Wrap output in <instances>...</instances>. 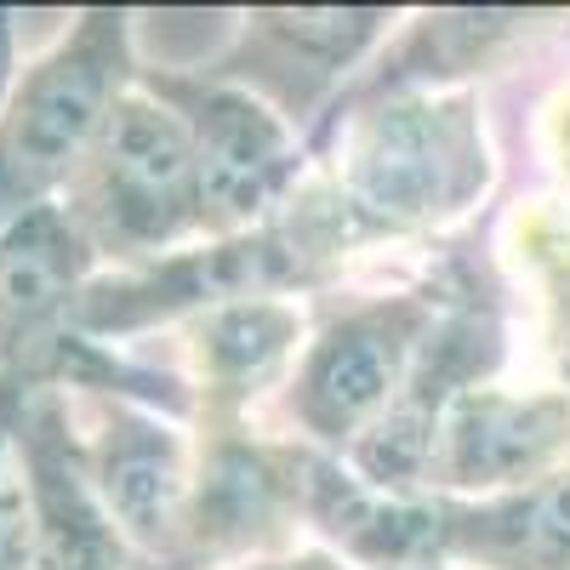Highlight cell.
Segmentation results:
<instances>
[{"label":"cell","mask_w":570,"mask_h":570,"mask_svg":"<svg viewBox=\"0 0 570 570\" xmlns=\"http://www.w3.org/2000/svg\"><path fill=\"white\" fill-rule=\"evenodd\" d=\"M337 166L314 188L348 252L371 240L440 234L468 217L491 188V142L468 91H400L360 109H337Z\"/></svg>","instance_id":"1"},{"label":"cell","mask_w":570,"mask_h":570,"mask_svg":"<svg viewBox=\"0 0 570 570\" xmlns=\"http://www.w3.org/2000/svg\"><path fill=\"white\" fill-rule=\"evenodd\" d=\"M98 252L63 206H40L0 228V405L29 394H120L171 400L160 376L137 371L80 331V297Z\"/></svg>","instance_id":"2"},{"label":"cell","mask_w":570,"mask_h":570,"mask_svg":"<svg viewBox=\"0 0 570 570\" xmlns=\"http://www.w3.org/2000/svg\"><path fill=\"white\" fill-rule=\"evenodd\" d=\"M131 86V18L109 7L80 12L52 52L12 80L0 104V228L40 206H63Z\"/></svg>","instance_id":"3"},{"label":"cell","mask_w":570,"mask_h":570,"mask_svg":"<svg viewBox=\"0 0 570 570\" xmlns=\"http://www.w3.org/2000/svg\"><path fill=\"white\" fill-rule=\"evenodd\" d=\"M63 212L91 252L126 268H149L171 257L177 240L200 234L195 142L155 91L131 86L115 104L98 149L69 183Z\"/></svg>","instance_id":"4"},{"label":"cell","mask_w":570,"mask_h":570,"mask_svg":"<svg viewBox=\"0 0 570 570\" xmlns=\"http://www.w3.org/2000/svg\"><path fill=\"white\" fill-rule=\"evenodd\" d=\"M137 86L183 120L195 142L200 171V234L228 240L297 200L303 183V142L292 120L274 115L246 86H228L217 75H155L137 69Z\"/></svg>","instance_id":"5"},{"label":"cell","mask_w":570,"mask_h":570,"mask_svg":"<svg viewBox=\"0 0 570 570\" xmlns=\"http://www.w3.org/2000/svg\"><path fill=\"white\" fill-rule=\"evenodd\" d=\"M440 303L445 292L434 274L416 292L365 297L331 320L292 365V389H285V405H292L303 440L348 456L405 389V371L422 337L434 331Z\"/></svg>","instance_id":"6"},{"label":"cell","mask_w":570,"mask_h":570,"mask_svg":"<svg viewBox=\"0 0 570 570\" xmlns=\"http://www.w3.org/2000/svg\"><path fill=\"white\" fill-rule=\"evenodd\" d=\"M69 440L80 456L86 485L98 491L115 531L137 559L183 570L188 564V508H195V451L177 428L137 400L80 394L69 405Z\"/></svg>","instance_id":"7"},{"label":"cell","mask_w":570,"mask_h":570,"mask_svg":"<svg viewBox=\"0 0 570 570\" xmlns=\"http://www.w3.org/2000/svg\"><path fill=\"white\" fill-rule=\"evenodd\" d=\"M564 462H570V389L513 394V389L485 383L445 411L422 491L497 497V491L542 480V473Z\"/></svg>","instance_id":"8"},{"label":"cell","mask_w":570,"mask_h":570,"mask_svg":"<svg viewBox=\"0 0 570 570\" xmlns=\"http://www.w3.org/2000/svg\"><path fill=\"white\" fill-rule=\"evenodd\" d=\"M389 29V12H252L240 40L206 69L228 86H246L285 120H308V109L348 75V63Z\"/></svg>","instance_id":"9"},{"label":"cell","mask_w":570,"mask_h":570,"mask_svg":"<svg viewBox=\"0 0 570 570\" xmlns=\"http://www.w3.org/2000/svg\"><path fill=\"white\" fill-rule=\"evenodd\" d=\"M18 440L29 468V508H35V553L40 570H131L137 553L104 513L98 491L86 485L63 394H29L18 405Z\"/></svg>","instance_id":"10"},{"label":"cell","mask_w":570,"mask_h":570,"mask_svg":"<svg viewBox=\"0 0 570 570\" xmlns=\"http://www.w3.org/2000/svg\"><path fill=\"white\" fill-rule=\"evenodd\" d=\"M428 542L440 564L462 570H570V462L497 497H434Z\"/></svg>","instance_id":"11"},{"label":"cell","mask_w":570,"mask_h":570,"mask_svg":"<svg viewBox=\"0 0 570 570\" xmlns=\"http://www.w3.org/2000/svg\"><path fill=\"white\" fill-rule=\"evenodd\" d=\"M303 337V308L279 297L223 303L195 314V383L212 428H240V411L285 376Z\"/></svg>","instance_id":"12"},{"label":"cell","mask_w":570,"mask_h":570,"mask_svg":"<svg viewBox=\"0 0 570 570\" xmlns=\"http://www.w3.org/2000/svg\"><path fill=\"white\" fill-rule=\"evenodd\" d=\"M542 23H548L542 12H440V18H422L394 46V58H383V75L360 80L348 98H337V109L400 98V91H440V80L502 63L513 46H525Z\"/></svg>","instance_id":"13"},{"label":"cell","mask_w":570,"mask_h":570,"mask_svg":"<svg viewBox=\"0 0 570 570\" xmlns=\"http://www.w3.org/2000/svg\"><path fill=\"white\" fill-rule=\"evenodd\" d=\"M519 252L531 257L537 285H542V308H548V331H553V348H559V371H564V389H570V223L553 206H531L519 217Z\"/></svg>","instance_id":"14"},{"label":"cell","mask_w":570,"mask_h":570,"mask_svg":"<svg viewBox=\"0 0 570 570\" xmlns=\"http://www.w3.org/2000/svg\"><path fill=\"white\" fill-rule=\"evenodd\" d=\"M0 570H40L29 468H23V440H18V405H0Z\"/></svg>","instance_id":"15"},{"label":"cell","mask_w":570,"mask_h":570,"mask_svg":"<svg viewBox=\"0 0 570 570\" xmlns=\"http://www.w3.org/2000/svg\"><path fill=\"white\" fill-rule=\"evenodd\" d=\"M234 570H354L343 553L331 548H292V553H257V559H240Z\"/></svg>","instance_id":"16"},{"label":"cell","mask_w":570,"mask_h":570,"mask_svg":"<svg viewBox=\"0 0 570 570\" xmlns=\"http://www.w3.org/2000/svg\"><path fill=\"white\" fill-rule=\"evenodd\" d=\"M553 160H559V171L570 177V91H564V104H559V115H553Z\"/></svg>","instance_id":"17"},{"label":"cell","mask_w":570,"mask_h":570,"mask_svg":"<svg viewBox=\"0 0 570 570\" xmlns=\"http://www.w3.org/2000/svg\"><path fill=\"white\" fill-rule=\"evenodd\" d=\"M400 570H451V564H440V559H422V564H400Z\"/></svg>","instance_id":"18"}]
</instances>
